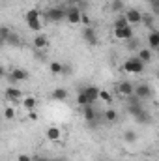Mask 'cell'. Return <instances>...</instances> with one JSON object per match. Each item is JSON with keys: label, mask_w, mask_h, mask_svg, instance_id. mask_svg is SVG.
Wrapping results in <instances>:
<instances>
[{"label": "cell", "mask_w": 159, "mask_h": 161, "mask_svg": "<svg viewBox=\"0 0 159 161\" xmlns=\"http://www.w3.org/2000/svg\"><path fill=\"white\" fill-rule=\"evenodd\" d=\"M41 19H45V23H60L66 21V9L64 8H49L41 13Z\"/></svg>", "instance_id": "1"}, {"label": "cell", "mask_w": 159, "mask_h": 161, "mask_svg": "<svg viewBox=\"0 0 159 161\" xmlns=\"http://www.w3.org/2000/svg\"><path fill=\"white\" fill-rule=\"evenodd\" d=\"M26 25H28V28L32 30V32H38L40 34L41 28H43V23H41V13L38 9H30V11H26Z\"/></svg>", "instance_id": "2"}, {"label": "cell", "mask_w": 159, "mask_h": 161, "mask_svg": "<svg viewBox=\"0 0 159 161\" xmlns=\"http://www.w3.org/2000/svg\"><path fill=\"white\" fill-rule=\"evenodd\" d=\"M144 62L139 58V56H133V58H127L123 62V71L125 73H142L144 71Z\"/></svg>", "instance_id": "3"}, {"label": "cell", "mask_w": 159, "mask_h": 161, "mask_svg": "<svg viewBox=\"0 0 159 161\" xmlns=\"http://www.w3.org/2000/svg\"><path fill=\"white\" fill-rule=\"evenodd\" d=\"M80 19H82V11H80L79 6H69V8H66V21H68L69 25H77V23H80Z\"/></svg>", "instance_id": "4"}, {"label": "cell", "mask_w": 159, "mask_h": 161, "mask_svg": "<svg viewBox=\"0 0 159 161\" xmlns=\"http://www.w3.org/2000/svg\"><path fill=\"white\" fill-rule=\"evenodd\" d=\"M114 38L116 40H133L135 38V32H133V26L129 25V26H125V28H114Z\"/></svg>", "instance_id": "5"}, {"label": "cell", "mask_w": 159, "mask_h": 161, "mask_svg": "<svg viewBox=\"0 0 159 161\" xmlns=\"http://www.w3.org/2000/svg\"><path fill=\"white\" fill-rule=\"evenodd\" d=\"M82 40L86 41L90 47L97 45V34H96V30H94L92 26H84V30H82Z\"/></svg>", "instance_id": "6"}, {"label": "cell", "mask_w": 159, "mask_h": 161, "mask_svg": "<svg viewBox=\"0 0 159 161\" xmlns=\"http://www.w3.org/2000/svg\"><path fill=\"white\" fill-rule=\"evenodd\" d=\"M116 90H118L120 96H123V97H129V96L135 94V86H133L129 80H122L118 86H116Z\"/></svg>", "instance_id": "7"}, {"label": "cell", "mask_w": 159, "mask_h": 161, "mask_svg": "<svg viewBox=\"0 0 159 161\" xmlns=\"http://www.w3.org/2000/svg\"><path fill=\"white\" fill-rule=\"evenodd\" d=\"M123 15L127 17V21H129V25H131V26H133V25H139V23H142V17H144V15H142L139 9H135V8L127 9Z\"/></svg>", "instance_id": "8"}, {"label": "cell", "mask_w": 159, "mask_h": 161, "mask_svg": "<svg viewBox=\"0 0 159 161\" xmlns=\"http://www.w3.org/2000/svg\"><path fill=\"white\" fill-rule=\"evenodd\" d=\"M135 96H139L140 99H148V97H152V88H150V84H146V82L137 84V86H135Z\"/></svg>", "instance_id": "9"}, {"label": "cell", "mask_w": 159, "mask_h": 161, "mask_svg": "<svg viewBox=\"0 0 159 161\" xmlns=\"http://www.w3.org/2000/svg\"><path fill=\"white\" fill-rule=\"evenodd\" d=\"M45 137H47V141H51V142H58L60 137H62V131H60L58 125H49L47 131H45Z\"/></svg>", "instance_id": "10"}, {"label": "cell", "mask_w": 159, "mask_h": 161, "mask_svg": "<svg viewBox=\"0 0 159 161\" xmlns=\"http://www.w3.org/2000/svg\"><path fill=\"white\" fill-rule=\"evenodd\" d=\"M28 79V71L21 69V68H15L11 73H9V80L11 82H21V80H26Z\"/></svg>", "instance_id": "11"}, {"label": "cell", "mask_w": 159, "mask_h": 161, "mask_svg": "<svg viewBox=\"0 0 159 161\" xmlns=\"http://www.w3.org/2000/svg\"><path fill=\"white\" fill-rule=\"evenodd\" d=\"M4 94H6V97H8L9 101H17V99L23 97V92H21L19 88H15V86H8Z\"/></svg>", "instance_id": "12"}, {"label": "cell", "mask_w": 159, "mask_h": 161, "mask_svg": "<svg viewBox=\"0 0 159 161\" xmlns=\"http://www.w3.org/2000/svg\"><path fill=\"white\" fill-rule=\"evenodd\" d=\"M68 96H69V92H68L66 88H54L52 94H51V97H52L54 101H66Z\"/></svg>", "instance_id": "13"}, {"label": "cell", "mask_w": 159, "mask_h": 161, "mask_svg": "<svg viewBox=\"0 0 159 161\" xmlns=\"http://www.w3.org/2000/svg\"><path fill=\"white\" fill-rule=\"evenodd\" d=\"M148 45H150L152 51L159 49V30H150V34H148Z\"/></svg>", "instance_id": "14"}, {"label": "cell", "mask_w": 159, "mask_h": 161, "mask_svg": "<svg viewBox=\"0 0 159 161\" xmlns=\"http://www.w3.org/2000/svg\"><path fill=\"white\" fill-rule=\"evenodd\" d=\"M84 92H86V96H88V99H90V103H94L96 99H99V88L97 86H86L84 88Z\"/></svg>", "instance_id": "15"}, {"label": "cell", "mask_w": 159, "mask_h": 161, "mask_svg": "<svg viewBox=\"0 0 159 161\" xmlns=\"http://www.w3.org/2000/svg\"><path fill=\"white\" fill-rule=\"evenodd\" d=\"M103 120L109 122V124H114V122L118 120V111H114V109H107V111H103Z\"/></svg>", "instance_id": "16"}, {"label": "cell", "mask_w": 159, "mask_h": 161, "mask_svg": "<svg viewBox=\"0 0 159 161\" xmlns=\"http://www.w3.org/2000/svg\"><path fill=\"white\" fill-rule=\"evenodd\" d=\"M47 45H49V40H47L45 34H38V36H34V47H36V49H45Z\"/></svg>", "instance_id": "17"}, {"label": "cell", "mask_w": 159, "mask_h": 161, "mask_svg": "<svg viewBox=\"0 0 159 161\" xmlns=\"http://www.w3.org/2000/svg\"><path fill=\"white\" fill-rule=\"evenodd\" d=\"M82 114H84V120L88 122V124H92V122L96 120V109H92V105H88V107H84V111H82Z\"/></svg>", "instance_id": "18"}, {"label": "cell", "mask_w": 159, "mask_h": 161, "mask_svg": "<svg viewBox=\"0 0 159 161\" xmlns=\"http://www.w3.org/2000/svg\"><path fill=\"white\" fill-rule=\"evenodd\" d=\"M49 69H51V73L60 75V73H64V71H66V66H64V64H60V62H51V64H49Z\"/></svg>", "instance_id": "19"}, {"label": "cell", "mask_w": 159, "mask_h": 161, "mask_svg": "<svg viewBox=\"0 0 159 161\" xmlns=\"http://www.w3.org/2000/svg\"><path fill=\"white\" fill-rule=\"evenodd\" d=\"M77 103H79L80 107H88V105H92L90 99H88V96H86V92H84V88L79 90V94H77Z\"/></svg>", "instance_id": "20"}, {"label": "cell", "mask_w": 159, "mask_h": 161, "mask_svg": "<svg viewBox=\"0 0 159 161\" xmlns=\"http://www.w3.org/2000/svg\"><path fill=\"white\" fill-rule=\"evenodd\" d=\"M36 103H38V101H36L34 96H26V97L23 99V105H25L26 111H34V109H36Z\"/></svg>", "instance_id": "21"}, {"label": "cell", "mask_w": 159, "mask_h": 161, "mask_svg": "<svg viewBox=\"0 0 159 161\" xmlns=\"http://www.w3.org/2000/svg\"><path fill=\"white\" fill-rule=\"evenodd\" d=\"M139 58H140L144 64H148V62L152 60V51H150V49H140V51H139Z\"/></svg>", "instance_id": "22"}, {"label": "cell", "mask_w": 159, "mask_h": 161, "mask_svg": "<svg viewBox=\"0 0 159 161\" xmlns=\"http://www.w3.org/2000/svg\"><path fill=\"white\" fill-rule=\"evenodd\" d=\"M137 139H139V135H137L135 129H127V131L123 133V141H125V142H135Z\"/></svg>", "instance_id": "23"}, {"label": "cell", "mask_w": 159, "mask_h": 161, "mask_svg": "<svg viewBox=\"0 0 159 161\" xmlns=\"http://www.w3.org/2000/svg\"><path fill=\"white\" fill-rule=\"evenodd\" d=\"M125 26H129L127 17H125V15H118L116 21H114V28H125Z\"/></svg>", "instance_id": "24"}, {"label": "cell", "mask_w": 159, "mask_h": 161, "mask_svg": "<svg viewBox=\"0 0 159 161\" xmlns=\"http://www.w3.org/2000/svg\"><path fill=\"white\" fill-rule=\"evenodd\" d=\"M135 120L139 122V124H150V122H152V116H150L146 111H142L139 116H135Z\"/></svg>", "instance_id": "25"}, {"label": "cell", "mask_w": 159, "mask_h": 161, "mask_svg": "<svg viewBox=\"0 0 159 161\" xmlns=\"http://www.w3.org/2000/svg\"><path fill=\"white\" fill-rule=\"evenodd\" d=\"M127 109H129V114H131V116H139V114L144 111L140 105H127Z\"/></svg>", "instance_id": "26"}, {"label": "cell", "mask_w": 159, "mask_h": 161, "mask_svg": "<svg viewBox=\"0 0 159 161\" xmlns=\"http://www.w3.org/2000/svg\"><path fill=\"white\" fill-rule=\"evenodd\" d=\"M4 118L6 120H13L15 118V109L13 107H6L4 109Z\"/></svg>", "instance_id": "27"}, {"label": "cell", "mask_w": 159, "mask_h": 161, "mask_svg": "<svg viewBox=\"0 0 159 161\" xmlns=\"http://www.w3.org/2000/svg\"><path fill=\"white\" fill-rule=\"evenodd\" d=\"M9 36H11V30H9L8 26H2V28H0V38H2V41L6 43V41H8V38H9Z\"/></svg>", "instance_id": "28"}, {"label": "cell", "mask_w": 159, "mask_h": 161, "mask_svg": "<svg viewBox=\"0 0 159 161\" xmlns=\"http://www.w3.org/2000/svg\"><path fill=\"white\" fill-rule=\"evenodd\" d=\"M99 99H103V101L111 103V101H112V96H111V92H109V90H101V92H99Z\"/></svg>", "instance_id": "29"}, {"label": "cell", "mask_w": 159, "mask_h": 161, "mask_svg": "<svg viewBox=\"0 0 159 161\" xmlns=\"http://www.w3.org/2000/svg\"><path fill=\"white\" fill-rule=\"evenodd\" d=\"M111 9H112V11H116V13H118V11H122V9H123V2H122V0H112Z\"/></svg>", "instance_id": "30"}, {"label": "cell", "mask_w": 159, "mask_h": 161, "mask_svg": "<svg viewBox=\"0 0 159 161\" xmlns=\"http://www.w3.org/2000/svg\"><path fill=\"white\" fill-rule=\"evenodd\" d=\"M6 43H9V45H15V47H17V45H21V40H19V36H17V34H11V36L8 38Z\"/></svg>", "instance_id": "31"}, {"label": "cell", "mask_w": 159, "mask_h": 161, "mask_svg": "<svg viewBox=\"0 0 159 161\" xmlns=\"http://www.w3.org/2000/svg\"><path fill=\"white\" fill-rule=\"evenodd\" d=\"M142 23H144L148 28H152V25H154V19H152L150 15H144V17H142Z\"/></svg>", "instance_id": "32"}, {"label": "cell", "mask_w": 159, "mask_h": 161, "mask_svg": "<svg viewBox=\"0 0 159 161\" xmlns=\"http://www.w3.org/2000/svg\"><path fill=\"white\" fill-rule=\"evenodd\" d=\"M17 161H34L28 154H19V158H17Z\"/></svg>", "instance_id": "33"}, {"label": "cell", "mask_w": 159, "mask_h": 161, "mask_svg": "<svg viewBox=\"0 0 159 161\" xmlns=\"http://www.w3.org/2000/svg\"><path fill=\"white\" fill-rule=\"evenodd\" d=\"M80 23H82L84 26H90V17H88L86 13H82V19H80Z\"/></svg>", "instance_id": "34"}, {"label": "cell", "mask_w": 159, "mask_h": 161, "mask_svg": "<svg viewBox=\"0 0 159 161\" xmlns=\"http://www.w3.org/2000/svg\"><path fill=\"white\" fill-rule=\"evenodd\" d=\"M28 113H30L28 116H30V120H32V122H36V120H38V114H36L34 111H28Z\"/></svg>", "instance_id": "35"}, {"label": "cell", "mask_w": 159, "mask_h": 161, "mask_svg": "<svg viewBox=\"0 0 159 161\" xmlns=\"http://www.w3.org/2000/svg\"><path fill=\"white\" fill-rule=\"evenodd\" d=\"M69 2H71V4H73V6H77V4H79L80 0H69Z\"/></svg>", "instance_id": "36"}, {"label": "cell", "mask_w": 159, "mask_h": 161, "mask_svg": "<svg viewBox=\"0 0 159 161\" xmlns=\"http://www.w3.org/2000/svg\"><path fill=\"white\" fill-rule=\"evenodd\" d=\"M150 4H159V0H148Z\"/></svg>", "instance_id": "37"}, {"label": "cell", "mask_w": 159, "mask_h": 161, "mask_svg": "<svg viewBox=\"0 0 159 161\" xmlns=\"http://www.w3.org/2000/svg\"><path fill=\"white\" fill-rule=\"evenodd\" d=\"M34 161H47V159H43V158H38V159H34Z\"/></svg>", "instance_id": "38"}, {"label": "cell", "mask_w": 159, "mask_h": 161, "mask_svg": "<svg viewBox=\"0 0 159 161\" xmlns=\"http://www.w3.org/2000/svg\"><path fill=\"white\" fill-rule=\"evenodd\" d=\"M47 161H64V159H47Z\"/></svg>", "instance_id": "39"}, {"label": "cell", "mask_w": 159, "mask_h": 161, "mask_svg": "<svg viewBox=\"0 0 159 161\" xmlns=\"http://www.w3.org/2000/svg\"><path fill=\"white\" fill-rule=\"evenodd\" d=\"M157 79H159V71H157Z\"/></svg>", "instance_id": "40"}]
</instances>
